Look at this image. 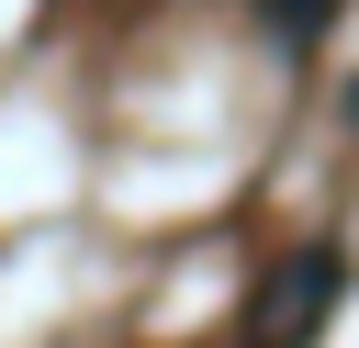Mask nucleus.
Masks as SVG:
<instances>
[{"label":"nucleus","mask_w":359,"mask_h":348,"mask_svg":"<svg viewBox=\"0 0 359 348\" xmlns=\"http://www.w3.org/2000/svg\"><path fill=\"white\" fill-rule=\"evenodd\" d=\"M337 303H348V269H337L325 247H314V258H280L269 292L247 303V348H314Z\"/></svg>","instance_id":"nucleus-1"}]
</instances>
